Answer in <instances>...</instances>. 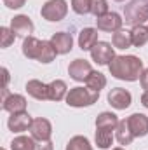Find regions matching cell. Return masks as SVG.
<instances>
[{
  "label": "cell",
  "instance_id": "1",
  "mask_svg": "<svg viewBox=\"0 0 148 150\" xmlns=\"http://www.w3.org/2000/svg\"><path fill=\"white\" fill-rule=\"evenodd\" d=\"M111 77L125 82H136L143 74V61L138 56L127 54V56H115L113 61L108 65Z\"/></svg>",
  "mask_w": 148,
  "mask_h": 150
},
{
  "label": "cell",
  "instance_id": "2",
  "mask_svg": "<svg viewBox=\"0 0 148 150\" xmlns=\"http://www.w3.org/2000/svg\"><path fill=\"white\" fill-rule=\"evenodd\" d=\"M124 21L129 26H140L148 21V0H131L124 5Z\"/></svg>",
  "mask_w": 148,
  "mask_h": 150
},
{
  "label": "cell",
  "instance_id": "3",
  "mask_svg": "<svg viewBox=\"0 0 148 150\" xmlns=\"http://www.w3.org/2000/svg\"><path fill=\"white\" fill-rule=\"evenodd\" d=\"M99 98V93L89 89L87 86L85 87H72L66 94V105L68 107H73V108H84V107H91L98 101Z\"/></svg>",
  "mask_w": 148,
  "mask_h": 150
},
{
  "label": "cell",
  "instance_id": "4",
  "mask_svg": "<svg viewBox=\"0 0 148 150\" xmlns=\"http://www.w3.org/2000/svg\"><path fill=\"white\" fill-rule=\"evenodd\" d=\"M40 14L45 21H51V23H58L61 19L66 18L68 14V4L66 0H47L42 9H40Z\"/></svg>",
  "mask_w": 148,
  "mask_h": 150
},
{
  "label": "cell",
  "instance_id": "5",
  "mask_svg": "<svg viewBox=\"0 0 148 150\" xmlns=\"http://www.w3.org/2000/svg\"><path fill=\"white\" fill-rule=\"evenodd\" d=\"M89 52H91L92 61L98 63V65H101V67L110 65L111 61H113V58L117 56L115 54V47L111 45L110 42H103V40H99Z\"/></svg>",
  "mask_w": 148,
  "mask_h": 150
},
{
  "label": "cell",
  "instance_id": "6",
  "mask_svg": "<svg viewBox=\"0 0 148 150\" xmlns=\"http://www.w3.org/2000/svg\"><path fill=\"white\" fill-rule=\"evenodd\" d=\"M30 134L33 140L37 142H47L51 140L52 136V124L44 119V117H37L32 120V126H30Z\"/></svg>",
  "mask_w": 148,
  "mask_h": 150
},
{
  "label": "cell",
  "instance_id": "7",
  "mask_svg": "<svg viewBox=\"0 0 148 150\" xmlns=\"http://www.w3.org/2000/svg\"><path fill=\"white\" fill-rule=\"evenodd\" d=\"M108 103L115 110H125L131 107L132 103V96L127 89H122V87H113L110 93H108Z\"/></svg>",
  "mask_w": 148,
  "mask_h": 150
},
{
  "label": "cell",
  "instance_id": "8",
  "mask_svg": "<svg viewBox=\"0 0 148 150\" xmlns=\"http://www.w3.org/2000/svg\"><path fill=\"white\" fill-rule=\"evenodd\" d=\"M11 30L18 35V37H30L35 30L33 21L26 16V14H18L11 19Z\"/></svg>",
  "mask_w": 148,
  "mask_h": 150
},
{
  "label": "cell",
  "instance_id": "9",
  "mask_svg": "<svg viewBox=\"0 0 148 150\" xmlns=\"http://www.w3.org/2000/svg\"><path fill=\"white\" fill-rule=\"evenodd\" d=\"M122 23L124 19L120 18V14L117 12H108L101 18H96V26L101 32H108V33H115L118 30H122Z\"/></svg>",
  "mask_w": 148,
  "mask_h": 150
},
{
  "label": "cell",
  "instance_id": "10",
  "mask_svg": "<svg viewBox=\"0 0 148 150\" xmlns=\"http://www.w3.org/2000/svg\"><path fill=\"white\" fill-rule=\"evenodd\" d=\"M92 74V67H91V63L89 61H85V59H73L72 63H70V67H68V75L73 79L75 82H85L87 80V77Z\"/></svg>",
  "mask_w": 148,
  "mask_h": 150
},
{
  "label": "cell",
  "instance_id": "11",
  "mask_svg": "<svg viewBox=\"0 0 148 150\" xmlns=\"http://www.w3.org/2000/svg\"><path fill=\"white\" fill-rule=\"evenodd\" d=\"M127 124L134 138H143L148 134V117L145 113H132L127 117Z\"/></svg>",
  "mask_w": 148,
  "mask_h": 150
},
{
  "label": "cell",
  "instance_id": "12",
  "mask_svg": "<svg viewBox=\"0 0 148 150\" xmlns=\"http://www.w3.org/2000/svg\"><path fill=\"white\" fill-rule=\"evenodd\" d=\"M32 117L28 115V112H21V113H11L9 120H7V126L12 133H23V131H28L30 126H32Z\"/></svg>",
  "mask_w": 148,
  "mask_h": 150
},
{
  "label": "cell",
  "instance_id": "13",
  "mask_svg": "<svg viewBox=\"0 0 148 150\" xmlns=\"http://www.w3.org/2000/svg\"><path fill=\"white\" fill-rule=\"evenodd\" d=\"M51 44L54 45L58 54H68L73 49V37L66 32H56L51 37Z\"/></svg>",
  "mask_w": 148,
  "mask_h": 150
},
{
  "label": "cell",
  "instance_id": "14",
  "mask_svg": "<svg viewBox=\"0 0 148 150\" xmlns=\"http://www.w3.org/2000/svg\"><path fill=\"white\" fill-rule=\"evenodd\" d=\"M26 98L23 94H9L5 100H2V108L9 113L26 112Z\"/></svg>",
  "mask_w": 148,
  "mask_h": 150
},
{
  "label": "cell",
  "instance_id": "15",
  "mask_svg": "<svg viewBox=\"0 0 148 150\" xmlns=\"http://www.w3.org/2000/svg\"><path fill=\"white\" fill-rule=\"evenodd\" d=\"M26 91L32 98H35L38 101H45L49 100V84H44L42 80L32 79L26 82Z\"/></svg>",
  "mask_w": 148,
  "mask_h": 150
},
{
  "label": "cell",
  "instance_id": "16",
  "mask_svg": "<svg viewBox=\"0 0 148 150\" xmlns=\"http://www.w3.org/2000/svg\"><path fill=\"white\" fill-rule=\"evenodd\" d=\"M99 30L98 28H84L80 33H78V47L82 51H91L99 40H98V33Z\"/></svg>",
  "mask_w": 148,
  "mask_h": 150
},
{
  "label": "cell",
  "instance_id": "17",
  "mask_svg": "<svg viewBox=\"0 0 148 150\" xmlns=\"http://www.w3.org/2000/svg\"><path fill=\"white\" fill-rule=\"evenodd\" d=\"M42 45H44V40H38L33 35H30L23 40V54L28 59H38L42 52Z\"/></svg>",
  "mask_w": 148,
  "mask_h": 150
},
{
  "label": "cell",
  "instance_id": "18",
  "mask_svg": "<svg viewBox=\"0 0 148 150\" xmlns=\"http://www.w3.org/2000/svg\"><path fill=\"white\" fill-rule=\"evenodd\" d=\"M66 94H68V86L65 80L56 79L49 84V100L51 101H61L66 98Z\"/></svg>",
  "mask_w": 148,
  "mask_h": 150
},
{
  "label": "cell",
  "instance_id": "19",
  "mask_svg": "<svg viewBox=\"0 0 148 150\" xmlns=\"http://www.w3.org/2000/svg\"><path fill=\"white\" fill-rule=\"evenodd\" d=\"M118 126V117L111 112H101L96 117V129H108L115 131Z\"/></svg>",
  "mask_w": 148,
  "mask_h": 150
},
{
  "label": "cell",
  "instance_id": "20",
  "mask_svg": "<svg viewBox=\"0 0 148 150\" xmlns=\"http://www.w3.org/2000/svg\"><path fill=\"white\" fill-rule=\"evenodd\" d=\"M115 138H117V142H118L120 145H125V147L132 143L134 136H132V133H131V129H129L127 119L118 120V126H117V129H115Z\"/></svg>",
  "mask_w": 148,
  "mask_h": 150
},
{
  "label": "cell",
  "instance_id": "21",
  "mask_svg": "<svg viewBox=\"0 0 148 150\" xmlns=\"http://www.w3.org/2000/svg\"><path fill=\"white\" fill-rule=\"evenodd\" d=\"M111 45L115 49H129L132 45V38H131V32L127 30H118L113 33L111 37Z\"/></svg>",
  "mask_w": 148,
  "mask_h": 150
},
{
  "label": "cell",
  "instance_id": "22",
  "mask_svg": "<svg viewBox=\"0 0 148 150\" xmlns=\"http://www.w3.org/2000/svg\"><path fill=\"white\" fill-rule=\"evenodd\" d=\"M131 38H132V45L134 47H143L148 42V26H145V25L134 26L131 30Z\"/></svg>",
  "mask_w": 148,
  "mask_h": 150
},
{
  "label": "cell",
  "instance_id": "23",
  "mask_svg": "<svg viewBox=\"0 0 148 150\" xmlns=\"http://www.w3.org/2000/svg\"><path fill=\"white\" fill-rule=\"evenodd\" d=\"M85 86H87L89 89H92V91L99 93V91L106 86V77L101 74V72L92 70V74L89 75V77H87V80H85Z\"/></svg>",
  "mask_w": 148,
  "mask_h": 150
},
{
  "label": "cell",
  "instance_id": "24",
  "mask_svg": "<svg viewBox=\"0 0 148 150\" xmlns=\"http://www.w3.org/2000/svg\"><path fill=\"white\" fill-rule=\"evenodd\" d=\"M94 140H96V145H98L99 149H103V150L110 149L111 143H113V131H108V129H96Z\"/></svg>",
  "mask_w": 148,
  "mask_h": 150
},
{
  "label": "cell",
  "instance_id": "25",
  "mask_svg": "<svg viewBox=\"0 0 148 150\" xmlns=\"http://www.w3.org/2000/svg\"><path fill=\"white\" fill-rule=\"evenodd\" d=\"M35 145L32 136H16L11 142V150H35Z\"/></svg>",
  "mask_w": 148,
  "mask_h": 150
},
{
  "label": "cell",
  "instance_id": "26",
  "mask_svg": "<svg viewBox=\"0 0 148 150\" xmlns=\"http://www.w3.org/2000/svg\"><path fill=\"white\" fill-rule=\"evenodd\" d=\"M65 150H92V145H91V142L85 138V136H73L70 142H68V145H66V149Z\"/></svg>",
  "mask_w": 148,
  "mask_h": 150
},
{
  "label": "cell",
  "instance_id": "27",
  "mask_svg": "<svg viewBox=\"0 0 148 150\" xmlns=\"http://www.w3.org/2000/svg\"><path fill=\"white\" fill-rule=\"evenodd\" d=\"M16 37H18V35H16L11 28L2 26V28H0V45H2V49H7L11 44H14Z\"/></svg>",
  "mask_w": 148,
  "mask_h": 150
},
{
  "label": "cell",
  "instance_id": "28",
  "mask_svg": "<svg viewBox=\"0 0 148 150\" xmlns=\"http://www.w3.org/2000/svg\"><path fill=\"white\" fill-rule=\"evenodd\" d=\"M91 12L96 18L108 14V2L106 0H91Z\"/></svg>",
  "mask_w": 148,
  "mask_h": 150
},
{
  "label": "cell",
  "instance_id": "29",
  "mask_svg": "<svg viewBox=\"0 0 148 150\" xmlns=\"http://www.w3.org/2000/svg\"><path fill=\"white\" fill-rule=\"evenodd\" d=\"M72 9L77 14L85 16L91 12V0H72Z\"/></svg>",
  "mask_w": 148,
  "mask_h": 150
},
{
  "label": "cell",
  "instance_id": "30",
  "mask_svg": "<svg viewBox=\"0 0 148 150\" xmlns=\"http://www.w3.org/2000/svg\"><path fill=\"white\" fill-rule=\"evenodd\" d=\"M25 2L26 0H4V5H7L9 9H21Z\"/></svg>",
  "mask_w": 148,
  "mask_h": 150
},
{
  "label": "cell",
  "instance_id": "31",
  "mask_svg": "<svg viewBox=\"0 0 148 150\" xmlns=\"http://www.w3.org/2000/svg\"><path fill=\"white\" fill-rule=\"evenodd\" d=\"M35 150H54V145H52L51 140H47V142H38L37 145H35Z\"/></svg>",
  "mask_w": 148,
  "mask_h": 150
},
{
  "label": "cell",
  "instance_id": "32",
  "mask_svg": "<svg viewBox=\"0 0 148 150\" xmlns=\"http://www.w3.org/2000/svg\"><path fill=\"white\" fill-rule=\"evenodd\" d=\"M140 84H141V87H143L145 91H148V68L143 70V74L140 77Z\"/></svg>",
  "mask_w": 148,
  "mask_h": 150
},
{
  "label": "cell",
  "instance_id": "33",
  "mask_svg": "<svg viewBox=\"0 0 148 150\" xmlns=\"http://www.w3.org/2000/svg\"><path fill=\"white\" fill-rule=\"evenodd\" d=\"M2 75H4V86H2V87H7L9 79H11V77H9V70H7V68H2Z\"/></svg>",
  "mask_w": 148,
  "mask_h": 150
},
{
  "label": "cell",
  "instance_id": "34",
  "mask_svg": "<svg viewBox=\"0 0 148 150\" xmlns=\"http://www.w3.org/2000/svg\"><path fill=\"white\" fill-rule=\"evenodd\" d=\"M141 105H143L145 108H148V91H145L143 96H141Z\"/></svg>",
  "mask_w": 148,
  "mask_h": 150
},
{
  "label": "cell",
  "instance_id": "35",
  "mask_svg": "<svg viewBox=\"0 0 148 150\" xmlns=\"http://www.w3.org/2000/svg\"><path fill=\"white\" fill-rule=\"evenodd\" d=\"M111 150H125V149H122V147H115V149H111Z\"/></svg>",
  "mask_w": 148,
  "mask_h": 150
},
{
  "label": "cell",
  "instance_id": "36",
  "mask_svg": "<svg viewBox=\"0 0 148 150\" xmlns=\"http://www.w3.org/2000/svg\"><path fill=\"white\" fill-rule=\"evenodd\" d=\"M115 2H124V0H115Z\"/></svg>",
  "mask_w": 148,
  "mask_h": 150
},
{
  "label": "cell",
  "instance_id": "37",
  "mask_svg": "<svg viewBox=\"0 0 148 150\" xmlns=\"http://www.w3.org/2000/svg\"><path fill=\"white\" fill-rule=\"evenodd\" d=\"M2 150H5V149H2Z\"/></svg>",
  "mask_w": 148,
  "mask_h": 150
}]
</instances>
